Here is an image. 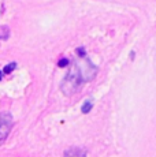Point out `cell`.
I'll return each mask as SVG.
<instances>
[{
    "label": "cell",
    "instance_id": "cell-1",
    "mask_svg": "<svg viewBox=\"0 0 156 157\" xmlns=\"http://www.w3.org/2000/svg\"><path fill=\"white\" fill-rule=\"evenodd\" d=\"M11 127H13V117L10 113L3 112L0 113V145L6 141V138L8 137Z\"/></svg>",
    "mask_w": 156,
    "mask_h": 157
},
{
    "label": "cell",
    "instance_id": "cell-2",
    "mask_svg": "<svg viewBox=\"0 0 156 157\" xmlns=\"http://www.w3.org/2000/svg\"><path fill=\"white\" fill-rule=\"evenodd\" d=\"M64 157H86L85 152L82 149H78V147H71V149L66 150Z\"/></svg>",
    "mask_w": 156,
    "mask_h": 157
},
{
    "label": "cell",
    "instance_id": "cell-3",
    "mask_svg": "<svg viewBox=\"0 0 156 157\" xmlns=\"http://www.w3.org/2000/svg\"><path fill=\"white\" fill-rule=\"evenodd\" d=\"M92 107H93V104H92V101H85L84 102V105H82V108H81V111H82L84 113H88L89 111L92 109Z\"/></svg>",
    "mask_w": 156,
    "mask_h": 157
},
{
    "label": "cell",
    "instance_id": "cell-4",
    "mask_svg": "<svg viewBox=\"0 0 156 157\" xmlns=\"http://www.w3.org/2000/svg\"><path fill=\"white\" fill-rule=\"evenodd\" d=\"M15 66H17L15 63H10V64H7V66L4 67V72H6V74H10V72L13 71L14 68H15Z\"/></svg>",
    "mask_w": 156,
    "mask_h": 157
},
{
    "label": "cell",
    "instance_id": "cell-5",
    "mask_svg": "<svg viewBox=\"0 0 156 157\" xmlns=\"http://www.w3.org/2000/svg\"><path fill=\"white\" fill-rule=\"evenodd\" d=\"M67 64H68V60H67V59H60V60L58 62V66H59V67H66Z\"/></svg>",
    "mask_w": 156,
    "mask_h": 157
},
{
    "label": "cell",
    "instance_id": "cell-6",
    "mask_svg": "<svg viewBox=\"0 0 156 157\" xmlns=\"http://www.w3.org/2000/svg\"><path fill=\"white\" fill-rule=\"evenodd\" d=\"M77 53H78V55H80L81 57H84V56H85V49H84V48H78V49H77Z\"/></svg>",
    "mask_w": 156,
    "mask_h": 157
},
{
    "label": "cell",
    "instance_id": "cell-7",
    "mask_svg": "<svg viewBox=\"0 0 156 157\" xmlns=\"http://www.w3.org/2000/svg\"><path fill=\"white\" fill-rule=\"evenodd\" d=\"M2 77H3V74H2V71H0V79H2Z\"/></svg>",
    "mask_w": 156,
    "mask_h": 157
}]
</instances>
